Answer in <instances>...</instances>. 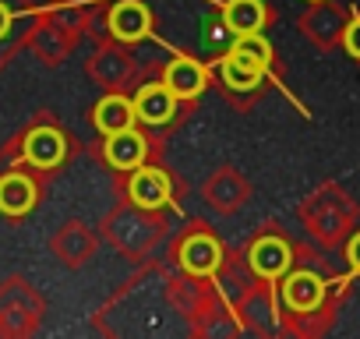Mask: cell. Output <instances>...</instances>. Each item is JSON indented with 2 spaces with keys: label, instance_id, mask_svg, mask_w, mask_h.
<instances>
[{
  "label": "cell",
  "instance_id": "6da1fadb",
  "mask_svg": "<svg viewBox=\"0 0 360 339\" xmlns=\"http://www.w3.org/2000/svg\"><path fill=\"white\" fill-rule=\"evenodd\" d=\"M248 258H251L255 276H262V279H279L293 265V251H290V244L283 237H262V241H255Z\"/></svg>",
  "mask_w": 360,
  "mask_h": 339
},
{
  "label": "cell",
  "instance_id": "7a4b0ae2",
  "mask_svg": "<svg viewBox=\"0 0 360 339\" xmlns=\"http://www.w3.org/2000/svg\"><path fill=\"white\" fill-rule=\"evenodd\" d=\"M176 258H180V265H184L188 276H212L223 262V251L209 234H191L184 244H180Z\"/></svg>",
  "mask_w": 360,
  "mask_h": 339
},
{
  "label": "cell",
  "instance_id": "3957f363",
  "mask_svg": "<svg viewBox=\"0 0 360 339\" xmlns=\"http://www.w3.org/2000/svg\"><path fill=\"white\" fill-rule=\"evenodd\" d=\"M321 297H325V279L314 276V272H307V269L290 272V276L283 279V300H286L290 311L307 314V311H314V307L321 304Z\"/></svg>",
  "mask_w": 360,
  "mask_h": 339
},
{
  "label": "cell",
  "instance_id": "277c9868",
  "mask_svg": "<svg viewBox=\"0 0 360 339\" xmlns=\"http://www.w3.org/2000/svg\"><path fill=\"white\" fill-rule=\"evenodd\" d=\"M127 195L141 209H159V205L169 202V181H166L162 170H155V166H138L134 174H131Z\"/></svg>",
  "mask_w": 360,
  "mask_h": 339
},
{
  "label": "cell",
  "instance_id": "5b68a950",
  "mask_svg": "<svg viewBox=\"0 0 360 339\" xmlns=\"http://www.w3.org/2000/svg\"><path fill=\"white\" fill-rule=\"evenodd\" d=\"M110 29L117 39L124 43H134V39H145L148 29H152V15L145 4H138V0H120V4L110 11Z\"/></svg>",
  "mask_w": 360,
  "mask_h": 339
},
{
  "label": "cell",
  "instance_id": "8992f818",
  "mask_svg": "<svg viewBox=\"0 0 360 339\" xmlns=\"http://www.w3.org/2000/svg\"><path fill=\"white\" fill-rule=\"evenodd\" d=\"M64 152H68V141L57 127H36V131L25 134V159L39 170L57 166L64 159Z\"/></svg>",
  "mask_w": 360,
  "mask_h": 339
},
{
  "label": "cell",
  "instance_id": "52a82bcc",
  "mask_svg": "<svg viewBox=\"0 0 360 339\" xmlns=\"http://www.w3.org/2000/svg\"><path fill=\"white\" fill-rule=\"evenodd\" d=\"M134 110H138V120H145V124H166L176 110V96L166 82L162 85H145L134 99Z\"/></svg>",
  "mask_w": 360,
  "mask_h": 339
},
{
  "label": "cell",
  "instance_id": "ba28073f",
  "mask_svg": "<svg viewBox=\"0 0 360 339\" xmlns=\"http://www.w3.org/2000/svg\"><path fill=\"white\" fill-rule=\"evenodd\" d=\"M106 159L117 170H138L141 159H145V138L134 127L117 131V134H106Z\"/></svg>",
  "mask_w": 360,
  "mask_h": 339
},
{
  "label": "cell",
  "instance_id": "9c48e42d",
  "mask_svg": "<svg viewBox=\"0 0 360 339\" xmlns=\"http://www.w3.org/2000/svg\"><path fill=\"white\" fill-rule=\"evenodd\" d=\"M36 205V184L25 174L0 177V212L4 216H25Z\"/></svg>",
  "mask_w": 360,
  "mask_h": 339
},
{
  "label": "cell",
  "instance_id": "30bf717a",
  "mask_svg": "<svg viewBox=\"0 0 360 339\" xmlns=\"http://www.w3.org/2000/svg\"><path fill=\"white\" fill-rule=\"evenodd\" d=\"M166 85L173 89L176 99H191V96H198V92L205 89V71H202V64L191 60V57H176V60L166 68Z\"/></svg>",
  "mask_w": 360,
  "mask_h": 339
},
{
  "label": "cell",
  "instance_id": "8fae6325",
  "mask_svg": "<svg viewBox=\"0 0 360 339\" xmlns=\"http://www.w3.org/2000/svg\"><path fill=\"white\" fill-rule=\"evenodd\" d=\"M134 117H138V110H134V103L124 99V96H106V99H99V106H96V113H92V120H96V127H99L103 134L127 131V127L134 124Z\"/></svg>",
  "mask_w": 360,
  "mask_h": 339
},
{
  "label": "cell",
  "instance_id": "7c38bea8",
  "mask_svg": "<svg viewBox=\"0 0 360 339\" xmlns=\"http://www.w3.org/2000/svg\"><path fill=\"white\" fill-rule=\"evenodd\" d=\"M223 22L237 36L262 32V25H265V4H262V0H230L226 11H223Z\"/></svg>",
  "mask_w": 360,
  "mask_h": 339
},
{
  "label": "cell",
  "instance_id": "4fadbf2b",
  "mask_svg": "<svg viewBox=\"0 0 360 339\" xmlns=\"http://www.w3.org/2000/svg\"><path fill=\"white\" fill-rule=\"evenodd\" d=\"M230 57L255 68V71H265L272 64V46L262 32H248V36H237V43L230 46Z\"/></svg>",
  "mask_w": 360,
  "mask_h": 339
},
{
  "label": "cell",
  "instance_id": "5bb4252c",
  "mask_svg": "<svg viewBox=\"0 0 360 339\" xmlns=\"http://www.w3.org/2000/svg\"><path fill=\"white\" fill-rule=\"evenodd\" d=\"M262 75H265V71H255V68L233 60L230 53H226V60H223V82H226L230 89H237V92H251V89H258Z\"/></svg>",
  "mask_w": 360,
  "mask_h": 339
},
{
  "label": "cell",
  "instance_id": "9a60e30c",
  "mask_svg": "<svg viewBox=\"0 0 360 339\" xmlns=\"http://www.w3.org/2000/svg\"><path fill=\"white\" fill-rule=\"evenodd\" d=\"M346 50H349V57L360 60V18H353L346 25Z\"/></svg>",
  "mask_w": 360,
  "mask_h": 339
},
{
  "label": "cell",
  "instance_id": "2e32d148",
  "mask_svg": "<svg viewBox=\"0 0 360 339\" xmlns=\"http://www.w3.org/2000/svg\"><path fill=\"white\" fill-rule=\"evenodd\" d=\"M346 258H349V265H353V269L360 272V234H356V237H353V241L346 244Z\"/></svg>",
  "mask_w": 360,
  "mask_h": 339
},
{
  "label": "cell",
  "instance_id": "e0dca14e",
  "mask_svg": "<svg viewBox=\"0 0 360 339\" xmlns=\"http://www.w3.org/2000/svg\"><path fill=\"white\" fill-rule=\"evenodd\" d=\"M8 22H11V15H8V8H4V4H0V36L8 32Z\"/></svg>",
  "mask_w": 360,
  "mask_h": 339
}]
</instances>
